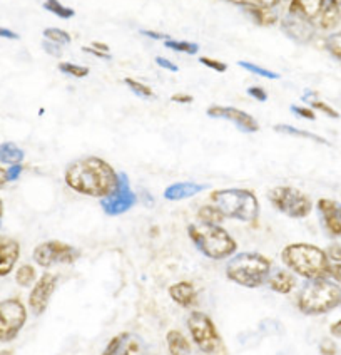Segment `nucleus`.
<instances>
[{"label":"nucleus","mask_w":341,"mask_h":355,"mask_svg":"<svg viewBox=\"0 0 341 355\" xmlns=\"http://www.w3.org/2000/svg\"><path fill=\"white\" fill-rule=\"evenodd\" d=\"M248 94H250L252 99L259 101V103H264V101H268L266 91H264V89L259 87V86H251V87H248Z\"/></svg>","instance_id":"39"},{"label":"nucleus","mask_w":341,"mask_h":355,"mask_svg":"<svg viewBox=\"0 0 341 355\" xmlns=\"http://www.w3.org/2000/svg\"><path fill=\"white\" fill-rule=\"evenodd\" d=\"M187 235L194 247L211 260H224L230 258L238 250V243L221 225L192 223L187 227Z\"/></svg>","instance_id":"5"},{"label":"nucleus","mask_w":341,"mask_h":355,"mask_svg":"<svg viewBox=\"0 0 341 355\" xmlns=\"http://www.w3.org/2000/svg\"><path fill=\"white\" fill-rule=\"evenodd\" d=\"M341 305V286L330 278L306 280L298 293V309L304 315H323Z\"/></svg>","instance_id":"3"},{"label":"nucleus","mask_w":341,"mask_h":355,"mask_svg":"<svg viewBox=\"0 0 341 355\" xmlns=\"http://www.w3.org/2000/svg\"><path fill=\"white\" fill-rule=\"evenodd\" d=\"M288 14L298 15L315 26V29L330 31L338 26L341 12L336 0H291Z\"/></svg>","instance_id":"7"},{"label":"nucleus","mask_w":341,"mask_h":355,"mask_svg":"<svg viewBox=\"0 0 341 355\" xmlns=\"http://www.w3.org/2000/svg\"><path fill=\"white\" fill-rule=\"evenodd\" d=\"M6 171H7V181H9V183H10V181L19 180V176L22 175L24 168H22V164H14V166L7 168Z\"/></svg>","instance_id":"42"},{"label":"nucleus","mask_w":341,"mask_h":355,"mask_svg":"<svg viewBox=\"0 0 341 355\" xmlns=\"http://www.w3.org/2000/svg\"><path fill=\"white\" fill-rule=\"evenodd\" d=\"M24 158H26L24 149H20L12 141H6V143L0 144V163L14 166V164H22Z\"/></svg>","instance_id":"23"},{"label":"nucleus","mask_w":341,"mask_h":355,"mask_svg":"<svg viewBox=\"0 0 341 355\" xmlns=\"http://www.w3.org/2000/svg\"><path fill=\"white\" fill-rule=\"evenodd\" d=\"M156 64H158V66H160L163 69H166V71H171V72H178L179 71V67L166 58H156Z\"/></svg>","instance_id":"44"},{"label":"nucleus","mask_w":341,"mask_h":355,"mask_svg":"<svg viewBox=\"0 0 341 355\" xmlns=\"http://www.w3.org/2000/svg\"><path fill=\"white\" fill-rule=\"evenodd\" d=\"M281 261L286 268H290L295 275L315 280V278H326L330 258L326 252L316 245L310 243H291L281 252Z\"/></svg>","instance_id":"2"},{"label":"nucleus","mask_w":341,"mask_h":355,"mask_svg":"<svg viewBox=\"0 0 341 355\" xmlns=\"http://www.w3.org/2000/svg\"><path fill=\"white\" fill-rule=\"evenodd\" d=\"M2 215H3V203L2 200H0V218H2Z\"/></svg>","instance_id":"53"},{"label":"nucleus","mask_w":341,"mask_h":355,"mask_svg":"<svg viewBox=\"0 0 341 355\" xmlns=\"http://www.w3.org/2000/svg\"><path fill=\"white\" fill-rule=\"evenodd\" d=\"M336 3H338V6L341 7V0H336Z\"/></svg>","instance_id":"54"},{"label":"nucleus","mask_w":341,"mask_h":355,"mask_svg":"<svg viewBox=\"0 0 341 355\" xmlns=\"http://www.w3.org/2000/svg\"><path fill=\"white\" fill-rule=\"evenodd\" d=\"M136 201H138V196H136L134 191L131 189L129 178H127L126 173H119L118 188H116V191L112 193V195L102 198L100 207H102V209L107 215L118 216L129 211V209L136 205Z\"/></svg>","instance_id":"12"},{"label":"nucleus","mask_w":341,"mask_h":355,"mask_svg":"<svg viewBox=\"0 0 341 355\" xmlns=\"http://www.w3.org/2000/svg\"><path fill=\"white\" fill-rule=\"evenodd\" d=\"M140 34L146 35V37H149V39H154V40H166V39H169V37H167V35L160 34V32H154V31H140Z\"/></svg>","instance_id":"48"},{"label":"nucleus","mask_w":341,"mask_h":355,"mask_svg":"<svg viewBox=\"0 0 341 355\" xmlns=\"http://www.w3.org/2000/svg\"><path fill=\"white\" fill-rule=\"evenodd\" d=\"M167 349L171 355H191V344L179 330H169L166 336Z\"/></svg>","instance_id":"22"},{"label":"nucleus","mask_w":341,"mask_h":355,"mask_svg":"<svg viewBox=\"0 0 341 355\" xmlns=\"http://www.w3.org/2000/svg\"><path fill=\"white\" fill-rule=\"evenodd\" d=\"M44 37L50 40V42L57 44V46H67V44H71L72 40L69 32L57 29V27H50V29L44 31Z\"/></svg>","instance_id":"34"},{"label":"nucleus","mask_w":341,"mask_h":355,"mask_svg":"<svg viewBox=\"0 0 341 355\" xmlns=\"http://www.w3.org/2000/svg\"><path fill=\"white\" fill-rule=\"evenodd\" d=\"M102 355H147V350L138 336L122 332L111 338Z\"/></svg>","instance_id":"15"},{"label":"nucleus","mask_w":341,"mask_h":355,"mask_svg":"<svg viewBox=\"0 0 341 355\" xmlns=\"http://www.w3.org/2000/svg\"><path fill=\"white\" fill-rule=\"evenodd\" d=\"M44 9L50 12V14L57 15L60 19H72L75 15L74 9L64 6V3L59 2V0H46V2H44Z\"/></svg>","instance_id":"30"},{"label":"nucleus","mask_w":341,"mask_h":355,"mask_svg":"<svg viewBox=\"0 0 341 355\" xmlns=\"http://www.w3.org/2000/svg\"><path fill=\"white\" fill-rule=\"evenodd\" d=\"M330 261H341V243H333L326 252Z\"/></svg>","instance_id":"43"},{"label":"nucleus","mask_w":341,"mask_h":355,"mask_svg":"<svg viewBox=\"0 0 341 355\" xmlns=\"http://www.w3.org/2000/svg\"><path fill=\"white\" fill-rule=\"evenodd\" d=\"M169 297L179 306L191 309L198 304V292L191 282H178V284L169 286Z\"/></svg>","instance_id":"19"},{"label":"nucleus","mask_w":341,"mask_h":355,"mask_svg":"<svg viewBox=\"0 0 341 355\" xmlns=\"http://www.w3.org/2000/svg\"><path fill=\"white\" fill-rule=\"evenodd\" d=\"M164 46L174 52H184V54H190V55H194L199 52L198 44L187 42V40H176V39L169 37V39L164 40Z\"/></svg>","instance_id":"28"},{"label":"nucleus","mask_w":341,"mask_h":355,"mask_svg":"<svg viewBox=\"0 0 341 355\" xmlns=\"http://www.w3.org/2000/svg\"><path fill=\"white\" fill-rule=\"evenodd\" d=\"M0 37L9 39V40H19L20 35L17 34V32L7 29V27H0Z\"/></svg>","instance_id":"46"},{"label":"nucleus","mask_w":341,"mask_h":355,"mask_svg":"<svg viewBox=\"0 0 341 355\" xmlns=\"http://www.w3.org/2000/svg\"><path fill=\"white\" fill-rule=\"evenodd\" d=\"M42 47H44V51L47 52V54L54 55V58H60V47H62V46H57V44L50 42V40L46 39L42 42Z\"/></svg>","instance_id":"41"},{"label":"nucleus","mask_w":341,"mask_h":355,"mask_svg":"<svg viewBox=\"0 0 341 355\" xmlns=\"http://www.w3.org/2000/svg\"><path fill=\"white\" fill-rule=\"evenodd\" d=\"M234 6L244 7V9H259V10H271L281 2V0H228Z\"/></svg>","instance_id":"27"},{"label":"nucleus","mask_w":341,"mask_h":355,"mask_svg":"<svg viewBox=\"0 0 341 355\" xmlns=\"http://www.w3.org/2000/svg\"><path fill=\"white\" fill-rule=\"evenodd\" d=\"M0 355H14L12 350H0Z\"/></svg>","instance_id":"52"},{"label":"nucleus","mask_w":341,"mask_h":355,"mask_svg":"<svg viewBox=\"0 0 341 355\" xmlns=\"http://www.w3.org/2000/svg\"><path fill=\"white\" fill-rule=\"evenodd\" d=\"M199 62L203 64V66L210 67V69L216 71V72H226L228 71V64L221 62V60H216L211 58H199Z\"/></svg>","instance_id":"36"},{"label":"nucleus","mask_w":341,"mask_h":355,"mask_svg":"<svg viewBox=\"0 0 341 355\" xmlns=\"http://www.w3.org/2000/svg\"><path fill=\"white\" fill-rule=\"evenodd\" d=\"M210 200L224 218L243 221V223H255L259 216V201L250 189H216L211 193Z\"/></svg>","instance_id":"4"},{"label":"nucleus","mask_w":341,"mask_h":355,"mask_svg":"<svg viewBox=\"0 0 341 355\" xmlns=\"http://www.w3.org/2000/svg\"><path fill=\"white\" fill-rule=\"evenodd\" d=\"M208 116L216 119H226L231 121L232 124H236L243 132H258L259 131V124L258 121L252 118L251 114L248 112L241 111L238 107H231V106H211L206 111Z\"/></svg>","instance_id":"14"},{"label":"nucleus","mask_w":341,"mask_h":355,"mask_svg":"<svg viewBox=\"0 0 341 355\" xmlns=\"http://www.w3.org/2000/svg\"><path fill=\"white\" fill-rule=\"evenodd\" d=\"M330 334L333 337L341 338V318H340V320H336L335 324L330 327Z\"/></svg>","instance_id":"49"},{"label":"nucleus","mask_w":341,"mask_h":355,"mask_svg":"<svg viewBox=\"0 0 341 355\" xmlns=\"http://www.w3.org/2000/svg\"><path fill=\"white\" fill-rule=\"evenodd\" d=\"M340 306H341V305H340Z\"/></svg>","instance_id":"55"},{"label":"nucleus","mask_w":341,"mask_h":355,"mask_svg":"<svg viewBox=\"0 0 341 355\" xmlns=\"http://www.w3.org/2000/svg\"><path fill=\"white\" fill-rule=\"evenodd\" d=\"M15 282L20 286H32L37 282V273L32 265H22L19 266L17 272H15Z\"/></svg>","instance_id":"29"},{"label":"nucleus","mask_w":341,"mask_h":355,"mask_svg":"<svg viewBox=\"0 0 341 355\" xmlns=\"http://www.w3.org/2000/svg\"><path fill=\"white\" fill-rule=\"evenodd\" d=\"M20 257V245L10 236H0V277L10 275Z\"/></svg>","instance_id":"18"},{"label":"nucleus","mask_w":341,"mask_h":355,"mask_svg":"<svg viewBox=\"0 0 341 355\" xmlns=\"http://www.w3.org/2000/svg\"><path fill=\"white\" fill-rule=\"evenodd\" d=\"M198 218L201 223H208V225H221L224 221L223 213H221L212 203L201 207L198 211Z\"/></svg>","instance_id":"25"},{"label":"nucleus","mask_w":341,"mask_h":355,"mask_svg":"<svg viewBox=\"0 0 341 355\" xmlns=\"http://www.w3.org/2000/svg\"><path fill=\"white\" fill-rule=\"evenodd\" d=\"M281 31L288 35V37L296 40L299 44H306L315 37V26L308 22V20L298 17V15L288 14L286 17L281 20Z\"/></svg>","instance_id":"17"},{"label":"nucleus","mask_w":341,"mask_h":355,"mask_svg":"<svg viewBox=\"0 0 341 355\" xmlns=\"http://www.w3.org/2000/svg\"><path fill=\"white\" fill-rule=\"evenodd\" d=\"M172 103H178V104H191L192 101H194V98L190 94H184V92H178V94H174L171 98Z\"/></svg>","instance_id":"45"},{"label":"nucleus","mask_w":341,"mask_h":355,"mask_svg":"<svg viewBox=\"0 0 341 355\" xmlns=\"http://www.w3.org/2000/svg\"><path fill=\"white\" fill-rule=\"evenodd\" d=\"M27 322V309L20 298H6L0 302V342L7 344L17 338Z\"/></svg>","instance_id":"10"},{"label":"nucleus","mask_w":341,"mask_h":355,"mask_svg":"<svg viewBox=\"0 0 341 355\" xmlns=\"http://www.w3.org/2000/svg\"><path fill=\"white\" fill-rule=\"evenodd\" d=\"M238 66L243 67V69H246L248 72H251V74L259 76V78H264V79H279V74H278V72L266 69V67L258 66V64L248 62V60H239Z\"/></svg>","instance_id":"32"},{"label":"nucleus","mask_w":341,"mask_h":355,"mask_svg":"<svg viewBox=\"0 0 341 355\" xmlns=\"http://www.w3.org/2000/svg\"><path fill=\"white\" fill-rule=\"evenodd\" d=\"M316 207H318L321 223L328 235L335 238L341 236V203L330 198H321Z\"/></svg>","instance_id":"16"},{"label":"nucleus","mask_w":341,"mask_h":355,"mask_svg":"<svg viewBox=\"0 0 341 355\" xmlns=\"http://www.w3.org/2000/svg\"><path fill=\"white\" fill-rule=\"evenodd\" d=\"M7 183H9V181H7V171L2 166H0V188L6 187Z\"/></svg>","instance_id":"51"},{"label":"nucleus","mask_w":341,"mask_h":355,"mask_svg":"<svg viewBox=\"0 0 341 355\" xmlns=\"http://www.w3.org/2000/svg\"><path fill=\"white\" fill-rule=\"evenodd\" d=\"M82 51L87 52V54L95 55V58H99V59H111L112 58V55L107 54V52H100L98 49H94V47H82Z\"/></svg>","instance_id":"47"},{"label":"nucleus","mask_w":341,"mask_h":355,"mask_svg":"<svg viewBox=\"0 0 341 355\" xmlns=\"http://www.w3.org/2000/svg\"><path fill=\"white\" fill-rule=\"evenodd\" d=\"M303 101H306V103L310 104L313 111H315V109H316V111L324 112V114L330 116V118H333V119H338L340 118L338 111H335V109H333L331 106H328L326 103L320 101L318 96H316V92H308V94H304L303 96Z\"/></svg>","instance_id":"26"},{"label":"nucleus","mask_w":341,"mask_h":355,"mask_svg":"<svg viewBox=\"0 0 341 355\" xmlns=\"http://www.w3.org/2000/svg\"><path fill=\"white\" fill-rule=\"evenodd\" d=\"M64 181L72 191L84 196L107 198L119 184V173L107 161L98 156H87L72 161L64 173Z\"/></svg>","instance_id":"1"},{"label":"nucleus","mask_w":341,"mask_h":355,"mask_svg":"<svg viewBox=\"0 0 341 355\" xmlns=\"http://www.w3.org/2000/svg\"><path fill=\"white\" fill-rule=\"evenodd\" d=\"M55 288H57V275L54 273H42L37 278L29 293V309L35 317L46 312Z\"/></svg>","instance_id":"13"},{"label":"nucleus","mask_w":341,"mask_h":355,"mask_svg":"<svg viewBox=\"0 0 341 355\" xmlns=\"http://www.w3.org/2000/svg\"><path fill=\"white\" fill-rule=\"evenodd\" d=\"M187 330H190L192 342L203 354H216L221 349V338L214 322L204 312H192L187 317Z\"/></svg>","instance_id":"9"},{"label":"nucleus","mask_w":341,"mask_h":355,"mask_svg":"<svg viewBox=\"0 0 341 355\" xmlns=\"http://www.w3.org/2000/svg\"><path fill=\"white\" fill-rule=\"evenodd\" d=\"M124 84H126L127 87L131 89V92H134L136 96H139V98H146V99H152L154 98V91L147 86V84L140 83V80H136V79H131V78H126L124 79Z\"/></svg>","instance_id":"33"},{"label":"nucleus","mask_w":341,"mask_h":355,"mask_svg":"<svg viewBox=\"0 0 341 355\" xmlns=\"http://www.w3.org/2000/svg\"><path fill=\"white\" fill-rule=\"evenodd\" d=\"M324 46H326L328 52H330L333 58L341 60V32H338V34H331L330 37L326 39V42H324Z\"/></svg>","instance_id":"35"},{"label":"nucleus","mask_w":341,"mask_h":355,"mask_svg":"<svg viewBox=\"0 0 341 355\" xmlns=\"http://www.w3.org/2000/svg\"><path fill=\"white\" fill-rule=\"evenodd\" d=\"M271 273V260L256 252L238 253L228 261L226 277L244 288H259Z\"/></svg>","instance_id":"6"},{"label":"nucleus","mask_w":341,"mask_h":355,"mask_svg":"<svg viewBox=\"0 0 341 355\" xmlns=\"http://www.w3.org/2000/svg\"><path fill=\"white\" fill-rule=\"evenodd\" d=\"M268 200L273 208L283 215L301 220L311 213L313 203L310 196L295 187H275L268 191Z\"/></svg>","instance_id":"8"},{"label":"nucleus","mask_w":341,"mask_h":355,"mask_svg":"<svg viewBox=\"0 0 341 355\" xmlns=\"http://www.w3.org/2000/svg\"><path fill=\"white\" fill-rule=\"evenodd\" d=\"M291 111L295 112L296 116H299V118L310 119V121H315V119H316V114H315V111H313L311 107H303V106H291Z\"/></svg>","instance_id":"38"},{"label":"nucleus","mask_w":341,"mask_h":355,"mask_svg":"<svg viewBox=\"0 0 341 355\" xmlns=\"http://www.w3.org/2000/svg\"><path fill=\"white\" fill-rule=\"evenodd\" d=\"M91 47H94V49H98L100 52H107V54H109V46H106V44H102V42H94Z\"/></svg>","instance_id":"50"},{"label":"nucleus","mask_w":341,"mask_h":355,"mask_svg":"<svg viewBox=\"0 0 341 355\" xmlns=\"http://www.w3.org/2000/svg\"><path fill=\"white\" fill-rule=\"evenodd\" d=\"M326 278H330L331 282L341 286V261H331L330 266H328Z\"/></svg>","instance_id":"37"},{"label":"nucleus","mask_w":341,"mask_h":355,"mask_svg":"<svg viewBox=\"0 0 341 355\" xmlns=\"http://www.w3.org/2000/svg\"><path fill=\"white\" fill-rule=\"evenodd\" d=\"M266 285L270 286L275 293L288 295V293H291L293 288L296 286L295 273L288 272V270H276V272L270 273Z\"/></svg>","instance_id":"21"},{"label":"nucleus","mask_w":341,"mask_h":355,"mask_svg":"<svg viewBox=\"0 0 341 355\" xmlns=\"http://www.w3.org/2000/svg\"><path fill=\"white\" fill-rule=\"evenodd\" d=\"M79 257L80 253L77 248L59 240L44 241V243L37 245L32 253L35 263L42 268H49L54 265H72L77 261Z\"/></svg>","instance_id":"11"},{"label":"nucleus","mask_w":341,"mask_h":355,"mask_svg":"<svg viewBox=\"0 0 341 355\" xmlns=\"http://www.w3.org/2000/svg\"><path fill=\"white\" fill-rule=\"evenodd\" d=\"M320 352L323 355H335L336 354V344L331 338H323L320 344Z\"/></svg>","instance_id":"40"},{"label":"nucleus","mask_w":341,"mask_h":355,"mask_svg":"<svg viewBox=\"0 0 341 355\" xmlns=\"http://www.w3.org/2000/svg\"><path fill=\"white\" fill-rule=\"evenodd\" d=\"M276 132H281V135H288V136H296V138H304V139H311L315 143L324 144V146H330L326 139L321 138L318 135H313L310 131H303V129H298L295 126H290V124H276L275 126Z\"/></svg>","instance_id":"24"},{"label":"nucleus","mask_w":341,"mask_h":355,"mask_svg":"<svg viewBox=\"0 0 341 355\" xmlns=\"http://www.w3.org/2000/svg\"><path fill=\"white\" fill-rule=\"evenodd\" d=\"M57 69L62 72V74L71 76V78H75V79H84L91 74L89 67L79 66V64H74V62H60Z\"/></svg>","instance_id":"31"},{"label":"nucleus","mask_w":341,"mask_h":355,"mask_svg":"<svg viewBox=\"0 0 341 355\" xmlns=\"http://www.w3.org/2000/svg\"><path fill=\"white\" fill-rule=\"evenodd\" d=\"M206 188V184H198L192 183V181H181V183H174L164 189V198L169 201L187 200V198H192L198 195V193L204 191Z\"/></svg>","instance_id":"20"}]
</instances>
